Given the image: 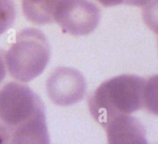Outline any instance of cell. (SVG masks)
<instances>
[{
  "label": "cell",
  "instance_id": "cell-1",
  "mask_svg": "<svg viewBox=\"0 0 158 144\" xmlns=\"http://www.w3.org/2000/svg\"><path fill=\"white\" fill-rule=\"evenodd\" d=\"M146 80L133 74L117 76L102 83L89 98V108L104 127L117 117L129 116L143 107Z\"/></svg>",
  "mask_w": 158,
  "mask_h": 144
},
{
  "label": "cell",
  "instance_id": "cell-2",
  "mask_svg": "<svg viewBox=\"0 0 158 144\" xmlns=\"http://www.w3.org/2000/svg\"><path fill=\"white\" fill-rule=\"evenodd\" d=\"M50 57L49 42L42 31L26 28L16 36L6 54L9 74L22 82H29L43 72Z\"/></svg>",
  "mask_w": 158,
  "mask_h": 144
},
{
  "label": "cell",
  "instance_id": "cell-3",
  "mask_svg": "<svg viewBox=\"0 0 158 144\" xmlns=\"http://www.w3.org/2000/svg\"><path fill=\"white\" fill-rule=\"evenodd\" d=\"M43 111V101L27 85L12 81L0 89V120L9 128H15Z\"/></svg>",
  "mask_w": 158,
  "mask_h": 144
},
{
  "label": "cell",
  "instance_id": "cell-4",
  "mask_svg": "<svg viewBox=\"0 0 158 144\" xmlns=\"http://www.w3.org/2000/svg\"><path fill=\"white\" fill-rule=\"evenodd\" d=\"M100 20V9L89 0H61L54 13V22L63 32L74 36L92 33Z\"/></svg>",
  "mask_w": 158,
  "mask_h": 144
},
{
  "label": "cell",
  "instance_id": "cell-5",
  "mask_svg": "<svg viewBox=\"0 0 158 144\" xmlns=\"http://www.w3.org/2000/svg\"><path fill=\"white\" fill-rule=\"evenodd\" d=\"M86 81L83 74L70 68H58L47 79L46 90L49 98L56 105L68 106L83 98Z\"/></svg>",
  "mask_w": 158,
  "mask_h": 144
},
{
  "label": "cell",
  "instance_id": "cell-6",
  "mask_svg": "<svg viewBox=\"0 0 158 144\" xmlns=\"http://www.w3.org/2000/svg\"><path fill=\"white\" fill-rule=\"evenodd\" d=\"M104 128L107 133L108 144H148L144 127L132 116L116 118Z\"/></svg>",
  "mask_w": 158,
  "mask_h": 144
},
{
  "label": "cell",
  "instance_id": "cell-7",
  "mask_svg": "<svg viewBox=\"0 0 158 144\" xmlns=\"http://www.w3.org/2000/svg\"><path fill=\"white\" fill-rule=\"evenodd\" d=\"M61 0H22L24 15L29 21L37 25L54 22V13Z\"/></svg>",
  "mask_w": 158,
  "mask_h": 144
},
{
  "label": "cell",
  "instance_id": "cell-8",
  "mask_svg": "<svg viewBox=\"0 0 158 144\" xmlns=\"http://www.w3.org/2000/svg\"><path fill=\"white\" fill-rule=\"evenodd\" d=\"M143 107L149 112L158 116V74L146 81L143 91Z\"/></svg>",
  "mask_w": 158,
  "mask_h": 144
},
{
  "label": "cell",
  "instance_id": "cell-9",
  "mask_svg": "<svg viewBox=\"0 0 158 144\" xmlns=\"http://www.w3.org/2000/svg\"><path fill=\"white\" fill-rule=\"evenodd\" d=\"M15 14V4L12 0H0V35L13 25Z\"/></svg>",
  "mask_w": 158,
  "mask_h": 144
},
{
  "label": "cell",
  "instance_id": "cell-10",
  "mask_svg": "<svg viewBox=\"0 0 158 144\" xmlns=\"http://www.w3.org/2000/svg\"><path fill=\"white\" fill-rule=\"evenodd\" d=\"M143 18L147 26L158 34V0H151L145 5Z\"/></svg>",
  "mask_w": 158,
  "mask_h": 144
},
{
  "label": "cell",
  "instance_id": "cell-11",
  "mask_svg": "<svg viewBox=\"0 0 158 144\" xmlns=\"http://www.w3.org/2000/svg\"><path fill=\"white\" fill-rule=\"evenodd\" d=\"M103 6L109 7L120 4H126L129 6H143L148 4L151 0H97Z\"/></svg>",
  "mask_w": 158,
  "mask_h": 144
},
{
  "label": "cell",
  "instance_id": "cell-12",
  "mask_svg": "<svg viewBox=\"0 0 158 144\" xmlns=\"http://www.w3.org/2000/svg\"><path fill=\"white\" fill-rule=\"evenodd\" d=\"M11 129L5 124L0 122V144H10Z\"/></svg>",
  "mask_w": 158,
  "mask_h": 144
},
{
  "label": "cell",
  "instance_id": "cell-13",
  "mask_svg": "<svg viewBox=\"0 0 158 144\" xmlns=\"http://www.w3.org/2000/svg\"><path fill=\"white\" fill-rule=\"evenodd\" d=\"M6 66H5L4 58L2 53H0V83L3 81L6 76Z\"/></svg>",
  "mask_w": 158,
  "mask_h": 144
}]
</instances>
